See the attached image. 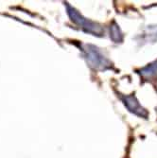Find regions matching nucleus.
<instances>
[{
    "mask_svg": "<svg viewBox=\"0 0 157 158\" xmlns=\"http://www.w3.org/2000/svg\"><path fill=\"white\" fill-rule=\"evenodd\" d=\"M142 73L144 75H147L148 77H157V63L148 67L147 71L144 70Z\"/></svg>",
    "mask_w": 157,
    "mask_h": 158,
    "instance_id": "nucleus-1",
    "label": "nucleus"
}]
</instances>
